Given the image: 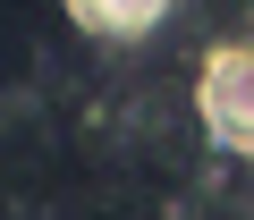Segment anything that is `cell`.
<instances>
[{
	"instance_id": "6da1fadb",
	"label": "cell",
	"mask_w": 254,
	"mask_h": 220,
	"mask_svg": "<svg viewBox=\"0 0 254 220\" xmlns=\"http://www.w3.org/2000/svg\"><path fill=\"white\" fill-rule=\"evenodd\" d=\"M195 119L220 153H254V43H220L195 68Z\"/></svg>"
},
{
	"instance_id": "7a4b0ae2",
	"label": "cell",
	"mask_w": 254,
	"mask_h": 220,
	"mask_svg": "<svg viewBox=\"0 0 254 220\" xmlns=\"http://www.w3.org/2000/svg\"><path fill=\"white\" fill-rule=\"evenodd\" d=\"M60 9H68V26H85L102 43H144L153 26H170L178 0H60Z\"/></svg>"
}]
</instances>
